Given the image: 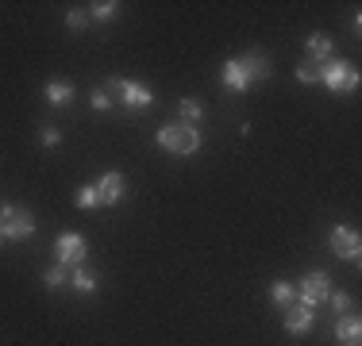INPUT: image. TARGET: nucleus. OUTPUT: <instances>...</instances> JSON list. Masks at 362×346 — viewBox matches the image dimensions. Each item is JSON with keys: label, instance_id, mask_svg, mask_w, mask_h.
Returning a JSON list of instances; mask_svg holds the SVG:
<instances>
[{"label": "nucleus", "instance_id": "2", "mask_svg": "<svg viewBox=\"0 0 362 346\" xmlns=\"http://www.w3.org/2000/svg\"><path fill=\"white\" fill-rule=\"evenodd\" d=\"M0 235L12 239V242L31 239L35 235V215H31L23 204H4L0 208Z\"/></svg>", "mask_w": 362, "mask_h": 346}, {"label": "nucleus", "instance_id": "11", "mask_svg": "<svg viewBox=\"0 0 362 346\" xmlns=\"http://www.w3.org/2000/svg\"><path fill=\"white\" fill-rule=\"evenodd\" d=\"M305 50H308V62H313V66H324L327 58H332V35H324V31L308 35Z\"/></svg>", "mask_w": 362, "mask_h": 346}, {"label": "nucleus", "instance_id": "7", "mask_svg": "<svg viewBox=\"0 0 362 346\" xmlns=\"http://www.w3.org/2000/svg\"><path fill=\"white\" fill-rule=\"evenodd\" d=\"M327 242H332V250L339 258H347V262H358L362 258V239H358V231H351V227H335L332 235H327Z\"/></svg>", "mask_w": 362, "mask_h": 346}, {"label": "nucleus", "instance_id": "4", "mask_svg": "<svg viewBox=\"0 0 362 346\" xmlns=\"http://www.w3.org/2000/svg\"><path fill=\"white\" fill-rule=\"evenodd\" d=\"M320 85H327L332 93H355L358 89V69L343 58H327L320 66Z\"/></svg>", "mask_w": 362, "mask_h": 346}, {"label": "nucleus", "instance_id": "5", "mask_svg": "<svg viewBox=\"0 0 362 346\" xmlns=\"http://www.w3.org/2000/svg\"><path fill=\"white\" fill-rule=\"evenodd\" d=\"M327 297H332V277H327L324 270H313V273H305L297 281V304L320 308Z\"/></svg>", "mask_w": 362, "mask_h": 346}, {"label": "nucleus", "instance_id": "24", "mask_svg": "<svg viewBox=\"0 0 362 346\" xmlns=\"http://www.w3.org/2000/svg\"><path fill=\"white\" fill-rule=\"evenodd\" d=\"M327 300H332L335 316H343V311H351V297H347V292H332V297H327Z\"/></svg>", "mask_w": 362, "mask_h": 346}, {"label": "nucleus", "instance_id": "9", "mask_svg": "<svg viewBox=\"0 0 362 346\" xmlns=\"http://www.w3.org/2000/svg\"><path fill=\"white\" fill-rule=\"evenodd\" d=\"M97 193H100V204H119V201L127 196V181H124V173L108 169L105 177L97 181Z\"/></svg>", "mask_w": 362, "mask_h": 346}, {"label": "nucleus", "instance_id": "23", "mask_svg": "<svg viewBox=\"0 0 362 346\" xmlns=\"http://www.w3.org/2000/svg\"><path fill=\"white\" fill-rule=\"evenodd\" d=\"M39 143H42V146H58V143H62V131H58L54 124H47V127L39 131Z\"/></svg>", "mask_w": 362, "mask_h": 346}, {"label": "nucleus", "instance_id": "12", "mask_svg": "<svg viewBox=\"0 0 362 346\" xmlns=\"http://www.w3.org/2000/svg\"><path fill=\"white\" fill-rule=\"evenodd\" d=\"M335 339H339V346H362V323H358V316L335 319Z\"/></svg>", "mask_w": 362, "mask_h": 346}, {"label": "nucleus", "instance_id": "25", "mask_svg": "<svg viewBox=\"0 0 362 346\" xmlns=\"http://www.w3.org/2000/svg\"><path fill=\"white\" fill-rule=\"evenodd\" d=\"M93 108H97V112H112V97H108L105 89H97V93H93Z\"/></svg>", "mask_w": 362, "mask_h": 346}, {"label": "nucleus", "instance_id": "14", "mask_svg": "<svg viewBox=\"0 0 362 346\" xmlns=\"http://www.w3.org/2000/svg\"><path fill=\"white\" fill-rule=\"evenodd\" d=\"M70 285L77 292H85V297H89V292H97V273L89 270V266H74V277H70Z\"/></svg>", "mask_w": 362, "mask_h": 346}, {"label": "nucleus", "instance_id": "1", "mask_svg": "<svg viewBox=\"0 0 362 346\" xmlns=\"http://www.w3.org/2000/svg\"><path fill=\"white\" fill-rule=\"evenodd\" d=\"M105 93L112 97V104H124V108H132V112H139L154 100V93L146 89L143 81H124V77H108Z\"/></svg>", "mask_w": 362, "mask_h": 346}, {"label": "nucleus", "instance_id": "18", "mask_svg": "<svg viewBox=\"0 0 362 346\" xmlns=\"http://www.w3.org/2000/svg\"><path fill=\"white\" fill-rule=\"evenodd\" d=\"M74 204H77V208H85V212H89V208H100L97 185H81V189H77V196H74Z\"/></svg>", "mask_w": 362, "mask_h": 346}, {"label": "nucleus", "instance_id": "17", "mask_svg": "<svg viewBox=\"0 0 362 346\" xmlns=\"http://www.w3.org/2000/svg\"><path fill=\"white\" fill-rule=\"evenodd\" d=\"M177 108H181V124H193L197 127V119H204V104L197 100V97H185Z\"/></svg>", "mask_w": 362, "mask_h": 346}, {"label": "nucleus", "instance_id": "21", "mask_svg": "<svg viewBox=\"0 0 362 346\" xmlns=\"http://www.w3.org/2000/svg\"><path fill=\"white\" fill-rule=\"evenodd\" d=\"M42 285H47V289H62V285H66V270H62V266H50V270L42 273Z\"/></svg>", "mask_w": 362, "mask_h": 346}, {"label": "nucleus", "instance_id": "6", "mask_svg": "<svg viewBox=\"0 0 362 346\" xmlns=\"http://www.w3.org/2000/svg\"><path fill=\"white\" fill-rule=\"evenodd\" d=\"M85 254H89V242H85V235H77V231H66V235L54 239L58 266H81Z\"/></svg>", "mask_w": 362, "mask_h": 346}, {"label": "nucleus", "instance_id": "22", "mask_svg": "<svg viewBox=\"0 0 362 346\" xmlns=\"http://www.w3.org/2000/svg\"><path fill=\"white\" fill-rule=\"evenodd\" d=\"M85 23H89V12H81V8H74V12H66V28H70V31H81Z\"/></svg>", "mask_w": 362, "mask_h": 346}, {"label": "nucleus", "instance_id": "20", "mask_svg": "<svg viewBox=\"0 0 362 346\" xmlns=\"http://www.w3.org/2000/svg\"><path fill=\"white\" fill-rule=\"evenodd\" d=\"M116 0H100V4H93L89 8V20H112V16H116Z\"/></svg>", "mask_w": 362, "mask_h": 346}, {"label": "nucleus", "instance_id": "15", "mask_svg": "<svg viewBox=\"0 0 362 346\" xmlns=\"http://www.w3.org/2000/svg\"><path fill=\"white\" fill-rule=\"evenodd\" d=\"M47 100L54 104V108H66V104L74 100V85L70 81H50L47 85Z\"/></svg>", "mask_w": 362, "mask_h": 346}, {"label": "nucleus", "instance_id": "16", "mask_svg": "<svg viewBox=\"0 0 362 346\" xmlns=\"http://www.w3.org/2000/svg\"><path fill=\"white\" fill-rule=\"evenodd\" d=\"M270 300H274V304H281V308L297 304V285H289V281H274V285H270Z\"/></svg>", "mask_w": 362, "mask_h": 346}, {"label": "nucleus", "instance_id": "13", "mask_svg": "<svg viewBox=\"0 0 362 346\" xmlns=\"http://www.w3.org/2000/svg\"><path fill=\"white\" fill-rule=\"evenodd\" d=\"M239 62H243L247 73H251V81H266V77H270V58L258 54V50H251V54H239Z\"/></svg>", "mask_w": 362, "mask_h": 346}, {"label": "nucleus", "instance_id": "8", "mask_svg": "<svg viewBox=\"0 0 362 346\" xmlns=\"http://www.w3.org/2000/svg\"><path fill=\"white\" fill-rule=\"evenodd\" d=\"M220 81H223V89H228V93H247V89L255 85V81H251V73L243 69V62H239V58H228V62H223Z\"/></svg>", "mask_w": 362, "mask_h": 346}, {"label": "nucleus", "instance_id": "19", "mask_svg": "<svg viewBox=\"0 0 362 346\" xmlns=\"http://www.w3.org/2000/svg\"><path fill=\"white\" fill-rule=\"evenodd\" d=\"M293 77H297L300 85H316V81H320V66H313V62H300L297 69H293Z\"/></svg>", "mask_w": 362, "mask_h": 346}, {"label": "nucleus", "instance_id": "10", "mask_svg": "<svg viewBox=\"0 0 362 346\" xmlns=\"http://www.w3.org/2000/svg\"><path fill=\"white\" fill-rule=\"evenodd\" d=\"M313 323H316V308H308V304H289L286 308V331L289 335H308Z\"/></svg>", "mask_w": 362, "mask_h": 346}, {"label": "nucleus", "instance_id": "26", "mask_svg": "<svg viewBox=\"0 0 362 346\" xmlns=\"http://www.w3.org/2000/svg\"><path fill=\"white\" fill-rule=\"evenodd\" d=\"M0 239H4V235H0Z\"/></svg>", "mask_w": 362, "mask_h": 346}, {"label": "nucleus", "instance_id": "3", "mask_svg": "<svg viewBox=\"0 0 362 346\" xmlns=\"http://www.w3.org/2000/svg\"><path fill=\"white\" fill-rule=\"evenodd\" d=\"M158 146L170 154H193L201 146V131L193 124H166L158 131Z\"/></svg>", "mask_w": 362, "mask_h": 346}]
</instances>
